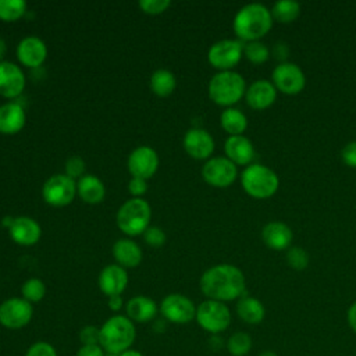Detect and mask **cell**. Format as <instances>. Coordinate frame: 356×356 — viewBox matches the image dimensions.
I'll list each match as a JSON object with an SVG mask.
<instances>
[{"instance_id": "1", "label": "cell", "mask_w": 356, "mask_h": 356, "mask_svg": "<svg viewBox=\"0 0 356 356\" xmlns=\"http://www.w3.org/2000/svg\"><path fill=\"white\" fill-rule=\"evenodd\" d=\"M200 291L211 300L231 302L245 295V275L234 264H216L200 277Z\"/></svg>"}, {"instance_id": "2", "label": "cell", "mask_w": 356, "mask_h": 356, "mask_svg": "<svg viewBox=\"0 0 356 356\" xmlns=\"http://www.w3.org/2000/svg\"><path fill=\"white\" fill-rule=\"evenodd\" d=\"M236 36L246 42L259 40L273 26L271 10L261 3H249L238 10L232 22Z\"/></svg>"}, {"instance_id": "3", "label": "cell", "mask_w": 356, "mask_h": 356, "mask_svg": "<svg viewBox=\"0 0 356 356\" xmlns=\"http://www.w3.org/2000/svg\"><path fill=\"white\" fill-rule=\"evenodd\" d=\"M136 337L134 321L127 316H113L100 327V346L111 355H121L131 349Z\"/></svg>"}, {"instance_id": "4", "label": "cell", "mask_w": 356, "mask_h": 356, "mask_svg": "<svg viewBox=\"0 0 356 356\" xmlns=\"http://www.w3.org/2000/svg\"><path fill=\"white\" fill-rule=\"evenodd\" d=\"M246 92V82L236 71H218L209 82V96L218 104L229 107L238 103Z\"/></svg>"}, {"instance_id": "5", "label": "cell", "mask_w": 356, "mask_h": 356, "mask_svg": "<svg viewBox=\"0 0 356 356\" xmlns=\"http://www.w3.org/2000/svg\"><path fill=\"white\" fill-rule=\"evenodd\" d=\"M241 185L249 196L256 199H267L277 192L280 179L275 171L270 167L260 163H252L242 171Z\"/></svg>"}, {"instance_id": "6", "label": "cell", "mask_w": 356, "mask_h": 356, "mask_svg": "<svg viewBox=\"0 0 356 356\" xmlns=\"http://www.w3.org/2000/svg\"><path fill=\"white\" fill-rule=\"evenodd\" d=\"M152 218L150 204L142 197L127 200L117 211V225L128 236L143 234L149 228Z\"/></svg>"}, {"instance_id": "7", "label": "cell", "mask_w": 356, "mask_h": 356, "mask_svg": "<svg viewBox=\"0 0 356 356\" xmlns=\"http://www.w3.org/2000/svg\"><path fill=\"white\" fill-rule=\"evenodd\" d=\"M195 320L206 332L218 335L229 327L231 312L224 302L207 299L196 307Z\"/></svg>"}, {"instance_id": "8", "label": "cell", "mask_w": 356, "mask_h": 356, "mask_svg": "<svg viewBox=\"0 0 356 356\" xmlns=\"http://www.w3.org/2000/svg\"><path fill=\"white\" fill-rule=\"evenodd\" d=\"M76 195V182L65 174H54L43 184L42 196L44 202L54 207L70 204Z\"/></svg>"}, {"instance_id": "9", "label": "cell", "mask_w": 356, "mask_h": 356, "mask_svg": "<svg viewBox=\"0 0 356 356\" xmlns=\"http://www.w3.org/2000/svg\"><path fill=\"white\" fill-rule=\"evenodd\" d=\"M243 56V44L235 39H222L213 43L207 51L209 63L220 70H232Z\"/></svg>"}, {"instance_id": "10", "label": "cell", "mask_w": 356, "mask_h": 356, "mask_svg": "<svg viewBox=\"0 0 356 356\" xmlns=\"http://www.w3.org/2000/svg\"><path fill=\"white\" fill-rule=\"evenodd\" d=\"M33 316L32 303L24 298H8L0 303V324L8 330H21Z\"/></svg>"}, {"instance_id": "11", "label": "cell", "mask_w": 356, "mask_h": 356, "mask_svg": "<svg viewBox=\"0 0 356 356\" xmlns=\"http://www.w3.org/2000/svg\"><path fill=\"white\" fill-rule=\"evenodd\" d=\"M273 83L277 90L286 95L299 93L306 83V76L302 68L291 61H282L271 72Z\"/></svg>"}, {"instance_id": "12", "label": "cell", "mask_w": 356, "mask_h": 356, "mask_svg": "<svg viewBox=\"0 0 356 356\" xmlns=\"http://www.w3.org/2000/svg\"><path fill=\"white\" fill-rule=\"evenodd\" d=\"M238 175L236 165L224 156H217L209 159L204 165L202 167V177L203 179L217 188L229 186Z\"/></svg>"}, {"instance_id": "13", "label": "cell", "mask_w": 356, "mask_h": 356, "mask_svg": "<svg viewBox=\"0 0 356 356\" xmlns=\"http://www.w3.org/2000/svg\"><path fill=\"white\" fill-rule=\"evenodd\" d=\"M163 317L174 324H186L196 317V306L193 302L181 293H170L160 303Z\"/></svg>"}, {"instance_id": "14", "label": "cell", "mask_w": 356, "mask_h": 356, "mask_svg": "<svg viewBox=\"0 0 356 356\" xmlns=\"http://www.w3.org/2000/svg\"><path fill=\"white\" fill-rule=\"evenodd\" d=\"M127 165L132 177L147 179L157 171L159 156L152 147L139 146L129 154Z\"/></svg>"}, {"instance_id": "15", "label": "cell", "mask_w": 356, "mask_h": 356, "mask_svg": "<svg viewBox=\"0 0 356 356\" xmlns=\"http://www.w3.org/2000/svg\"><path fill=\"white\" fill-rule=\"evenodd\" d=\"M185 152L196 160H209L214 152V139L203 128H191L182 140Z\"/></svg>"}, {"instance_id": "16", "label": "cell", "mask_w": 356, "mask_h": 356, "mask_svg": "<svg viewBox=\"0 0 356 356\" xmlns=\"http://www.w3.org/2000/svg\"><path fill=\"white\" fill-rule=\"evenodd\" d=\"M25 75L17 64L11 61L0 63V96L7 99L19 96L25 88Z\"/></svg>"}, {"instance_id": "17", "label": "cell", "mask_w": 356, "mask_h": 356, "mask_svg": "<svg viewBox=\"0 0 356 356\" xmlns=\"http://www.w3.org/2000/svg\"><path fill=\"white\" fill-rule=\"evenodd\" d=\"M47 56V47L38 36H26L17 46V57L21 64L31 68H38L43 64Z\"/></svg>"}, {"instance_id": "18", "label": "cell", "mask_w": 356, "mask_h": 356, "mask_svg": "<svg viewBox=\"0 0 356 356\" xmlns=\"http://www.w3.org/2000/svg\"><path fill=\"white\" fill-rule=\"evenodd\" d=\"M245 99L249 107L254 110H264L275 102L277 88L267 79H257L246 88Z\"/></svg>"}, {"instance_id": "19", "label": "cell", "mask_w": 356, "mask_h": 356, "mask_svg": "<svg viewBox=\"0 0 356 356\" xmlns=\"http://www.w3.org/2000/svg\"><path fill=\"white\" fill-rule=\"evenodd\" d=\"M128 285L127 270L118 264L106 266L99 274V288L107 295H121Z\"/></svg>"}, {"instance_id": "20", "label": "cell", "mask_w": 356, "mask_h": 356, "mask_svg": "<svg viewBox=\"0 0 356 356\" xmlns=\"http://www.w3.org/2000/svg\"><path fill=\"white\" fill-rule=\"evenodd\" d=\"M225 157L235 165H249L254 159V147L250 139L243 135L228 136L224 143Z\"/></svg>"}, {"instance_id": "21", "label": "cell", "mask_w": 356, "mask_h": 356, "mask_svg": "<svg viewBox=\"0 0 356 356\" xmlns=\"http://www.w3.org/2000/svg\"><path fill=\"white\" fill-rule=\"evenodd\" d=\"M42 235L40 225L31 217H17L10 227L11 239L22 246L35 245Z\"/></svg>"}, {"instance_id": "22", "label": "cell", "mask_w": 356, "mask_h": 356, "mask_svg": "<svg viewBox=\"0 0 356 356\" xmlns=\"http://www.w3.org/2000/svg\"><path fill=\"white\" fill-rule=\"evenodd\" d=\"M292 236V229L282 221H270L261 229V239L264 245L274 250L289 249Z\"/></svg>"}, {"instance_id": "23", "label": "cell", "mask_w": 356, "mask_h": 356, "mask_svg": "<svg viewBox=\"0 0 356 356\" xmlns=\"http://www.w3.org/2000/svg\"><path fill=\"white\" fill-rule=\"evenodd\" d=\"M25 110L19 103H6L0 106V134L14 135L25 125Z\"/></svg>"}, {"instance_id": "24", "label": "cell", "mask_w": 356, "mask_h": 356, "mask_svg": "<svg viewBox=\"0 0 356 356\" xmlns=\"http://www.w3.org/2000/svg\"><path fill=\"white\" fill-rule=\"evenodd\" d=\"M125 312H127V317L131 321L147 323L156 317L159 307L152 298L145 295H138L128 300L125 306Z\"/></svg>"}, {"instance_id": "25", "label": "cell", "mask_w": 356, "mask_h": 356, "mask_svg": "<svg viewBox=\"0 0 356 356\" xmlns=\"http://www.w3.org/2000/svg\"><path fill=\"white\" fill-rule=\"evenodd\" d=\"M113 256L118 266L134 268L142 261V249L132 239H118L113 245Z\"/></svg>"}, {"instance_id": "26", "label": "cell", "mask_w": 356, "mask_h": 356, "mask_svg": "<svg viewBox=\"0 0 356 356\" xmlns=\"http://www.w3.org/2000/svg\"><path fill=\"white\" fill-rule=\"evenodd\" d=\"M76 193L85 203L97 204L104 199L106 188L104 184L96 175L86 174L78 179Z\"/></svg>"}, {"instance_id": "27", "label": "cell", "mask_w": 356, "mask_h": 356, "mask_svg": "<svg viewBox=\"0 0 356 356\" xmlns=\"http://www.w3.org/2000/svg\"><path fill=\"white\" fill-rule=\"evenodd\" d=\"M236 314L243 323L256 325L264 320L266 307L257 298L243 295L236 302Z\"/></svg>"}, {"instance_id": "28", "label": "cell", "mask_w": 356, "mask_h": 356, "mask_svg": "<svg viewBox=\"0 0 356 356\" xmlns=\"http://www.w3.org/2000/svg\"><path fill=\"white\" fill-rule=\"evenodd\" d=\"M221 127L225 132L229 134V136L234 135H242L248 127V118L246 115L239 110L234 107H227L221 115H220Z\"/></svg>"}, {"instance_id": "29", "label": "cell", "mask_w": 356, "mask_h": 356, "mask_svg": "<svg viewBox=\"0 0 356 356\" xmlns=\"http://www.w3.org/2000/svg\"><path fill=\"white\" fill-rule=\"evenodd\" d=\"M150 89L160 97L171 95L175 89V76L171 71L159 68L150 76Z\"/></svg>"}, {"instance_id": "30", "label": "cell", "mask_w": 356, "mask_h": 356, "mask_svg": "<svg viewBox=\"0 0 356 356\" xmlns=\"http://www.w3.org/2000/svg\"><path fill=\"white\" fill-rule=\"evenodd\" d=\"M300 13V4L295 0H278L273 4L271 15L282 24H289L298 18Z\"/></svg>"}, {"instance_id": "31", "label": "cell", "mask_w": 356, "mask_h": 356, "mask_svg": "<svg viewBox=\"0 0 356 356\" xmlns=\"http://www.w3.org/2000/svg\"><path fill=\"white\" fill-rule=\"evenodd\" d=\"M227 350L231 356H246L253 346L252 337L245 331H236L227 339Z\"/></svg>"}, {"instance_id": "32", "label": "cell", "mask_w": 356, "mask_h": 356, "mask_svg": "<svg viewBox=\"0 0 356 356\" xmlns=\"http://www.w3.org/2000/svg\"><path fill=\"white\" fill-rule=\"evenodd\" d=\"M26 13L24 0H0V19L11 22L19 19Z\"/></svg>"}, {"instance_id": "33", "label": "cell", "mask_w": 356, "mask_h": 356, "mask_svg": "<svg viewBox=\"0 0 356 356\" xmlns=\"http://www.w3.org/2000/svg\"><path fill=\"white\" fill-rule=\"evenodd\" d=\"M21 293L29 303L40 302L46 295V285L39 278H29L21 286Z\"/></svg>"}, {"instance_id": "34", "label": "cell", "mask_w": 356, "mask_h": 356, "mask_svg": "<svg viewBox=\"0 0 356 356\" xmlns=\"http://www.w3.org/2000/svg\"><path fill=\"white\" fill-rule=\"evenodd\" d=\"M243 54L245 57L253 63V64H263L268 60L270 57V50L268 47L260 42V40H253V42H248L243 46Z\"/></svg>"}, {"instance_id": "35", "label": "cell", "mask_w": 356, "mask_h": 356, "mask_svg": "<svg viewBox=\"0 0 356 356\" xmlns=\"http://www.w3.org/2000/svg\"><path fill=\"white\" fill-rule=\"evenodd\" d=\"M285 259H286V263L289 264V267H292L296 271H302L309 266V254L305 249H302L299 246L289 248L285 254Z\"/></svg>"}, {"instance_id": "36", "label": "cell", "mask_w": 356, "mask_h": 356, "mask_svg": "<svg viewBox=\"0 0 356 356\" xmlns=\"http://www.w3.org/2000/svg\"><path fill=\"white\" fill-rule=\"evenodd\" d=\"M170 0H140L139 7L142 8L143 13L156 15L164 13L170 7Z\"/></svg>"}, {"instance_id": "37", "label": "cell", "mask_w": 356, "mask_h": 356, "mask_svg": "<svg viewBox=\"0 0 356 356\" xmlns=\"http://www.w3.org/2000/svg\"><path fill=\"white\" fill-rule=\"evenodd\" d=\"M79 341L82 345H100V327L85 325L81 328Z\"/></svg>"}, {"instance_id": "38", "label": "cell", "mask_w": 356, "mask_h": 356, "mask_svg": "<svg viewBox=\"0 0 356 356\" xmlns=\"http://www.w3.org/2000/svg\"><path fill=\"white\" fill-rule=\"evenodd\" d=\"M25 356H57V350L51 343L46 341H38L28 348Z\"/></svg>"}, {"instance_id": "39", "label": "cell", "mask_w": 356, "mask_h": 356, "mask_svg": "<svg viewBox=\"0 0 356 356\" xmlns=\"http://www.w3.org/2000/svg\"><path fill=\"white\" fill-rule=\"evenodd\" d=\"M83 171H85V161L81 157L72 156L65 161V175H68L70 178L79 179L81 177H83Z\"/></svg>"}, {"instance_id": "40", "label": "cell", "mask_w": 356, "mask_h": 356, "mask_svg": "<svg viewBox=\"0 0 356 356\" xmlns=\"http://www.w3.org/2000/svg\"><path fill=\"white\" fill-rule=\"evenodd\" d=\"M143 239L147 245H150L153 248H160L165 243V234L159 227H149L143 232Z\"/></svg>"}, {"instance_id": "41", "label": "cell", "mask_w": 356, "mask_h": 356, "mask_svg": "<svg viewBox=\"0 0 356 356\" xmlns=\"http://www.w3.org/2000/svg\"><path fill=\"white\" fill-rule=\"evenodd\" d=\"M341 157L346 165L356 168V140H352L343 146Z\"/></svg>"}, {"instance_id": "42", "label": "cell", "mask_w": 356, "mask_h": 356, "mask_svg": "<svg viewBox=\"0 0 356 356\" xmlns=\"http://www.w3.org/2000/svg\"><path fill=\"white\" fill-rule=\"evenodd\" d=\"M128 191H129V193H131L134 197H140V196L145 195L146 191H147V182H146V179L132 177V178L129 179V182H128Z\"/></svg>"}, {"instance_id": "43", "label": "cell", "mask_w": 356, "mask_h": 356, "mask_svg": "<svg viewBox=\"0 0 356 356\" xmlns=\"http://www.w3.org/2000/svg\"><path fill=\"white\" fill-rule=\"evenodd\" d=\"M75 356H104V350L100 345H81Z\"/></svg>"}, {"instance_id": "44", "label": "cell", "mask_w": 356, "mask_h": 356, "mask_svg": "<svg viewBox=\"0 0 356 356\" xmlns=\"http://www.w3.org/2000/svg\"><path fill=\"white\" fill-rule=\"evenodd\" d=\"M346 320H348L350 330L356 334V300L349 306V309L346 312Z\"/></svg>"}, {"instance_id": "45", "label": "cell", "mask_w": 356, "mask_h": 356, "mask_svg": "<svg viewBox=\"0 0 356 356\" xmlns=\"http://www.w3.org/2000/svg\"><path fill=\"white\" fill-rule=\"evenodd\" d=\"M122 298L121 295H113V296H108V300H107V305L110 307V310L113 312H118L121 307H122Z\"/></svg>"}, {"instance_id": "46", "label": "cell", "mask_w": 356, "mask_h": 356, "mask_svg": "<svg viewBox=\"0 0 356 356\" xmlns=\"http://www.w3.org/2000/svg\"><path fill=\"white\" fill-rule=\"evenodd\" d=\"M286 51H288V49H286V46L284 44V43H281V42H277L275 43V46H274V56L278 58H284L285 57V54H286Z\"/></svg>"}, {"instance_id": "47", "label": "cell", "mask_w": 356, "mask_h": 356, "mask_svg": "<svg viewBox=\"0 0 356 356\" xmlns=\"http://www.w3.org/2000/svg\"><path fill=\"white\" fill-rule=\"evenodd\" d=\"M118 356H143L139 350H135V349H128V350H125V352H122L121 355H118Z\"/></svg>"}, {"instance_id": "48", "label": "cell", "mask_w": 356, "mask_h": 356, "mask_svg": "<svg viewBox=\"0 0 356 356\" xmlns=\"http://www.w3.org/2000/svg\"><path fill=\"white\" fill-rule=\"evenodd\" d=\"M6 42H4V39L3 38H0V63L1 61H4L3 60V57H4V54H6Z\"/></svg>"}, {"instance_id": "49", "label": "cell", "mask_w": 356, "mask_h": 356, "mask_svg": "<svg viewBox=\"0 0 356 356\" xmlns=\"http://www.w3.org/2000/svg\"><path fill=\"white\" fill-rule=\"evenodd\" d=\"M259 356H278V353L274 352V350H271V349H264V350H261V352L259 353Z\"/></svg>"}]
</instances>
